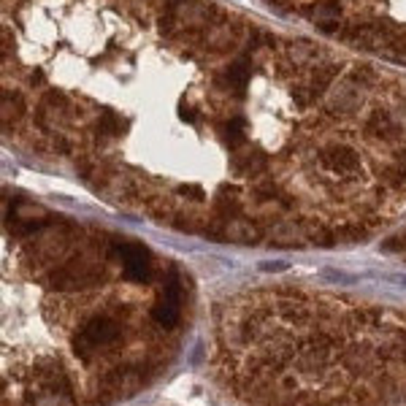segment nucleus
<instances>
[{
  "instance_id": "f257e3e1",
  "label": "nucleus",
  "mask_w": 406,
  "mask_h": 406,
  "mask_svg": "<svg viewBox=\"0 0 406 406\" xmlns=\"http://www.w3.org/2000/svg\"><path fill=\"white\" fill-rule=\"evenodd\" d=\"M120 319L111 315H98L87 319L74 336V352L82 363H92L100 350L120 344Z\"/></svg>"
},
{
  "instance_id": "f03ea898",
  "label": "nucleus",
  "mask_w": 406,
  "mask_h": 406,
  "mask_svg": "<svg viewBox=\"0 0 406 406\" xmlns=\"http://www.w3.org/2000/svg\"><path fill=\"white\" fill-rule=\"evenodd\" d=\"M25 114V100L16 90H5L3 92V103H0V120H3V128H16V122L22 120Z\"/></svg>"
}]
</instances>
